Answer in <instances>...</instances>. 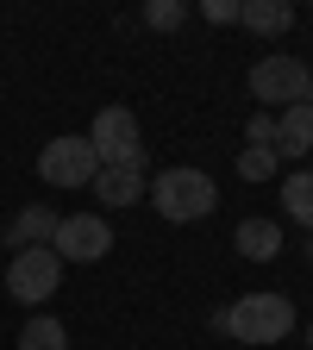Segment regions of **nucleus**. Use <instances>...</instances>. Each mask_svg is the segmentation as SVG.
<instances>
[{"label":"nucleus","instance_id":"obj_1","mask_svg":"<svg viewBox=\"0 0 313 350\" xmlns=\"http://www.w3.org/2000/svg\"><path fill=\"white\" fill-rule=\"evenodd\" d=\"M145 200L169 219V226H201V219L219 206V182L207 169H163V175H151Z\"/></svg>","mask_w":313,"mask_h":350},{"label":"nucleus","instance_id":"obj_2","mask_svg":"<svg viewBox=\"0 0 313 350\" xmlns=\"http://www.w3.org/2000/svg\"><path fill=\"white\" fill-rule=\"evenodd\" d=\"M295 332V300L288 294H238V306H226V338H238V344H282Z\"/></svg>","mask_w":313,"mask_h":350},{"label":"nucleus","instance_id":"obj_3","mask_svg":"<svg viewBox=\"0 0 313 350\" xmlns=\"http://www.w3.org/2000/svg\"><path fill=\"white\" fill-rule=\"evenodd\" d=\"M88 144H95L101 169H145V131L132 107H101L88 125Z\"/></svg>","mask_w":313,"mask_h":350},{"label":"nucleus","instance_id":"obj_4","mask_svg":"<svg viewBox=\"0 0 313 350\" xmlns=\"http://www.w3.org/2000/svg\"><path fill=\"white\" fill-rule=\"evenodd\" d=\"M251 100H263L257 113H288L307 100V63L288 57V51H270L251 63Z\"/></svg>","mask_w":313,"mask_h":350},{"label":"nucleus","instance_id":"obj_5","mask_svg":"<svg viewBox=\"0 0 313 350\" xmlns=\"http://www.w3.org/2000/svg\"><path fill=\"white\" fill-rule=\"evenodd\" d=\"M95 175H101V157L82 131H63V138H51L38 150V182L44 188H95Z\"/></svg>","mask_w":313,"mask_h":350},{"label":"nucleus","instance_id":"obj_6","mask_svg":"<svg viewBox=\"0 0 313 350\" xmlns=\"http://www.w3.org/2000/svg\"><path fill=\"white\" fill-rule=\"evenodd\" d=\"M57 262H101L113 250V226L107 213H63L57 219V238H51Z\"/></svg>","mask_w":313,"mask_h":350},{"label":"nucleus","instance_id":"obj_7","mask_svg":"<svg viewBox=\"0 0 313 350\" xmlns=\"http://www.w3.org/2000/svg\"><path fill=\"white\" fill-rule=\"evenodd\" d=\"M57 282H63V262H57L51 244H44V250H13V262H7V294H13L19 306L51 300Z\"/></svg>","mask_w":313,"mask_h":350},{"label":"nucleus","instance_id":"obj_8","mask_svg":"<svg viewBox=\"0 0 313 350\" xmlns=\"http://www.w3.org/2000/svg\"><path fill=\"white\" fill-rule=\"evenodd\" d=\"M57 219H63V213H51L44 200L19 206V213L7 219V250H44V244L57 238Z\"/></svg>","mask_w":313,"mask_h":350},{"label":"nucleus","instance_id":"obj_9","mask_svg":"<svg viewBox=\"0 0 313 350\" xmlns=\"http://www.w3.org/2000/svg\"><path fill=\"white\" fill-rule=\"evenodd\" d=\"M232 250H238L245 262H276V256H282V226H276V219H238Z\"/></svg>","mask_w":313,"mask_h":350},{"label":"nucleus","instance_id":"obj_10","mask_svg":"<svg viewBox=\"0 0 313 350\" xmlns=\"http://www.w3.org/2000/svg\"><path fill=\"white\" fill-rule=\"evenodd\" d=\"M145 188H151L145 169H101V175H95V200H101V206H138Z\"/></svg>","mask_w":313,"mask_h":350},{"label":"nucleus","instance_id":"obj_11","mask_svg":"<svg viewBox=\"0 0 313 350\" xmlns=\"http://www.w3.org/2000/svg\"><path fill=\"white\" fill-rule=\"evenodd\" d=\"M307 150H313V107L301 100V107L276 113V157L288 163V157H307Z\"/></svg>","mask_w":313,"mask_h":350},{"label":"nucleus","instance_id":"obj_12","mask_svg":"<svg viewBox=\"0 0 313 350\" xmlns=\"http://www.w3.org/2000/svg\"><path fill=\"white\" fill-rule=\"evenodd\" d=\"M238 25L257 31V38H276V31L295 25V7L288 0H238Z\"/></svg>","mask_w":313,"mask_h":350},{"label":"nucleus","instance_id":"obj_13","mask_svg":"<svg viewBox=\"0 0 313 350\" xmlns=\"http://www.w3.org/2000/svg\"><path fill=\"white\" fill-rule=\"evenodd\" d=\"M19 350H69L63 319H51V313H32V319L19 325Z\"/></svg>","mask_w":313,"mask_h":350},{"label":"nucleus","instance_id":"obj_14","mask_svg":"<svg viewBox=\"0 0 313 350\" xmlns=\"http://www.w3.org/2000/svg\"><path fill=\"white\" fill-rule=\"evenodd\" d=\"M282 200H288V219L313 232V169H295L282 182Z\"/></svg>","mask_w":313,"mask_h":350},{"label":"nucleus","instance_id":"obj_15","mask_svg":"<svg viewBox=\"0 0 313 350\" xmlns=\"http://www.w3.org/2000/svg\"><path fill=\"white\" fill-rule=\"evenodd\" d=\"M276 175H282V157L276 150H257V144L238 150V182H276Z\"/></svg>","mask_w":313,"mask_h":350},{"label":"nucleus","instance_id":"obj_16","mask_svg":"<svg viewBox=\"0 0 313 350\" xmlns=\"http://www.w3.org/2000/svg\"><path fill=\"white\" fill-rule=\"evenodd\" d=\"M182 19H188L182 0H145V25H151V31H175Z\"/></svg>","mask_w":313,"mask_h":350},{"label":"nucleus","instance_id":"obj_17","mask_svg":"<svg viewBox=\"0 0 313 350\" xmlns=\"http://www.w3.org/2000/svg\"><path fill=\"white\" fill-rule=\"evenodd\" d=\"M245 144L276 150V113H251V119H245Z\"/></svg>","mask_w":313,"mask_h":350},{"label":"nucleus","instance_id":"obj_18","mask_svg":"<svg viewBox=\"0 0 313 350\" xmlns=\"http://www.w3.org/2000/svg\"><path fill=\"white\" fill-rule=\"evenodd\" d=\"M201 13H207L213 25H232V19H238V0H207V7H201Z\"/></svg>","mask_w":313,"mask_h":350},{"label":"nucleus","instance_id":"obj_19","mask_svg":"<svg viewBox=\"0 0 313 350\" xmlns=\"http://www.w3.org/2000/svg\"><path fill=\"white\" fill-rule=\"evenodd\" d=\"M307 107H313V69H307Z\"/></svg>","mask_w":313,"mask_h":350},{"label":"nucleus","instance_id":"obj_20","mask_svg":"<svg viewBox=\"0 0 313 350\" xmlns=\"http://www.w3.org/2000/svg\"><path fill=\"white\" fill-rule=\"evenodd\" d=\"M307 262H313V238H307Z\"/></svg>","mask_w":313,"mask_h":350},{"label":"nucleus","instance_id":"obj_21","mask_svg":"<svg viewBox=\"0 0 313 350\" xmlns=\"http://www.w3.org/2000/svg\"><path fill=\"white\" fill-rule=\"evenodd\" d=\"M307 350H313V325H307Z\"/></svg>","mask_w":313,"mask_h":350}]
</instances>
